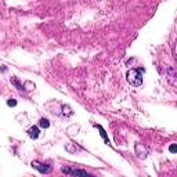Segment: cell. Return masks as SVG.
I'll use <instances>...</instances> for the list:
<instances>
[{
    "mask_svg": "<svg viewBox=\"0 0 177 177\" xmlns=\"http://www.w3.org/2000/svg\"><path fill=\"white\" fill-rule=\"evenodd\" d=\"M143 72H144V68H133L127 71V75H126V79L132 86H141L143 85Z\"/></svg>",
    "mask_w": 177,
    "mask_h": 177,
    "instance_id": "cell-1",
    "label": "cell"
},
{
    "mask_svg": "<svg viewBox=\"0 0 177 177\" xmlns=\"http://www.w3.org/2000/svg\"><path fill=\"white\" fill-rule=\"evenodd\" d=\"M31 166H32L33 169H36L37 172H40V173H43V174L51 173V170H53V167L50 165H47V163H42V162H39V161H33L32 163H31Z\"/></svg>",
    "mask_w": 177,
    "mask_h": 177,
    "instance_id": "cell-2",
    "label": "cell"
},
{
    "mask_svg": "<svg viewBox=\"0 0 177 177\" xmlns=\"http://www.w3.org/2000/svg\"><path fill=\"white\" fill-rule=\"evenodd\" d=\"M62 173L67 174V176H87V172L82 169H73V167H69V166H62Z\"/></svg>",
    "mask_w": 177,
    "mask_h": 177,
    "instance_id": "cell-3",
    "label": "cell"
},
{
    "mask_svg": "<svg viewBox=\"0 0 177 177\" xmlns=\"http://www.w3.org/2000/svg\"><path fill=\"white\" fill-rule=\"evenodd\" d=\"M134 148H136V155L140 158V159H145V158L148 157V151L144 148V145L136 144V147H134Z\"/></svg>",
    "mask_w": 177,
    "mask_h": 177,
    "instance_id": "cell-4",
    "label": "cell"
},
{
    "mask_svg": "<svg viewBox=\"0 0 177 177\" xmlns=\"http://www.w3.org/2000/svg\"><path fill=\"white\" fill-rule=\"evenodd\" d=\"M28 136L31 137V138H33V140H36L37 137H39V129H37L36 126L31 127V129L28 130Z\"/></svg>",
    "mask_w": 177,
    "mask_h": 177,
    "instance_id": "cell-5",
    "label": "cell"
},
{
    "mask_svg": "<svg viewBox=\"0 0 177 177\" xmlns=\"http://www.w3.org/2000/svg\"><path fill=\"white\" fill-rule=\"evenodd\" d=\"M39 126H40V127H44V129H47V127H50V122H48L46 118H42L40 121H39Z\"/></svg>",
    "mask_w": 177,
    "mask_h": 177,
    "instance_id": "cell-6",
    "label": "cell"
},
{
    "mask_svg": "<svg viewBox=\"0 0 177 177\" xmlns=\"http://www.w3.org/2000/svg\"><path fill=\"white\" fill-rule=\"evenodd\" d=\"M96 127L98 130H100V133H101V136H102V138H104V141L105 143H107V144H108L109 141H108V137H107V134H105V132H104V129H102V127H101L100 125H96Z\"/></svg>",
    "mask_w": 177,
    "mask_h": 177,
    "instance_id": "cell-7",
    "label": "cell"
},
{
    "mask_svg": "<svg viewBox=\"0 0 177 177\" xmlns=\"http://www.w3.org/2000/svg\"><path fill=\"white\" fill-rule=\"evenodd\" d=\"M62 113H64V115H72L73 113V111L71 108H69V107H67V105H64V107H62Z\"/></svg>",
    "mask_w": 177,
    "mask_h": 177,
    "instance_id": "cell-8",
    "label": "cell"
},
{
    "mask_svg": "<svg viewBox=\"0 0 177 177\" xmlns=\"http://www.w3.org/2000/svg\"><path fill=\"white\" fill-rule=\"evenodd\" d=\"M169 151H170V154H176L177 152V147H176V144H172L169 147Z\"/></svg>",
    "mask_w": 177,
    "mask_h": 177,
    "instance_id": "cell-9",
    "label": "cell"
},
{
    "mask_svg": "<svg viewBox=\"0 0 177 177\" xmlns=\"http://www.w3.org/2000/svg\"><path fill=\"white\" fill-rule=\"evenodd\" d=\"M7 105H8V107H15V105H17V101L12 100V98H10V100L7 101Z\"/></svg>",
    "mask_w": 177,
    "mask_h": 177,
    "instance_id": "cell-10",
    "label": "cell"
}]
</instances>
